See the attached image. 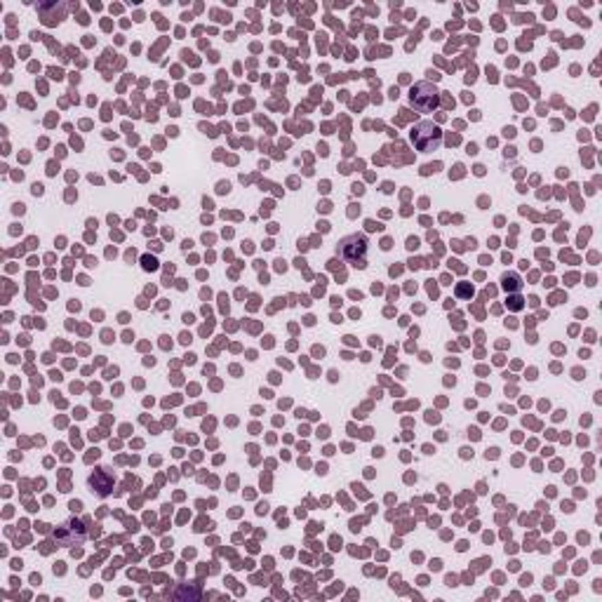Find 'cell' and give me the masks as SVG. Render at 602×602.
<instances>
[{"label":"cell","instance_id":"1","mask_svg":"<svg viewBox=\"0 0 602 602\" xmlns=\"http://www.w3.org/2000/svg\"><path fill=\"white\" fill-rule=\"evenodd\" d=\"M337 252L339 256H342L344 261H348V264L353 266H365L367 261V238L365 236H358V233H353V236H346L342 243L337 245Z\"/></svg>","mask_w":602,"mask_h":602},{"label":"cell","instance_id":"2","mask_svg":"<svg viewBox=\"0 0 602 602\" xmlns=\"http://www.w3.org/2000/svg\"><path fill=\"white\" fill-rule=\"evenodd\" d=\"M412 144H414L416 150H421V153H431V150H438V146L443 144V132H440L433 122L423 120L412 130Z\"/></svg>","mask_w":602,"mask_h":602},{"label":"cell","instance_id":"3","mask_svg":"<svg viewBox=\"0 0 602 602\" xmlns=\"http://www.w3.org/2000/svg\"><path fill=\"white\" fill-rule=\"evenodd\" d=\"M410 104L414 106L421 113H431L433 109H438L440 104V92L433 82H416L410 90Z\"/></svg>","mask_w":602,"mask_h":602},{"label":"cell","instance_id":"4","mask_svg":"<svg viewBox=\"0 0 602 602\" xmlns=\"http://www.w3.org/2000/svg\"><path fill=\"white\" fill-rule=\"evenodd\" d=\"M54 537H57V542L61 546H78V544L85 542L87 529H85V525H82L80 520H76V517H69V520H64L57 527Z\"/></svg>","mask_w":602,"mask_h":602},{"label":"cell","instance_id":"5","mask_svg":"<svg viewBox=\"0 0 602 602\" xmlns=\"http://www.w3.org/2000/svg\"><path fill=\"white\" fill-rule=\"evenodd\" d=\"M90 487H92V492L99 494V497H109L111 489H113V478L106 473V468H97V471L90 476Z\"/></svg>","mask_w":602,"mask_h":602},{"label":"cell","instance_id":"6","mask_svg":"<svg viewBox=\"0 0 602 602\" xmlns=\"http://www.w3.org/2000/svg\"><path fill=\"white\" fill-rule=\"evenodd\" d=\"M520 285H522V282H520V278H517L515 273H506V276H504V287L506 289H520Z\"/></svg>","mask_w":602,"mask_h":602},{"label":"cell","instance_id":"7","mask_svg":"<svg viewBox=\"0 0 602 602\" xmlns=\"http://www.w3.org/2000/svg\"><path fill=\"white\" fill-rule=\"evenodd\" d=\"M456 294H459V297H471V294H473V287H468V285H459V287H456Z\"/></svg>","mask_w":602,"mask_h":602},{"label":"cell","instance_id":"8","mask_svg":"<svg viewBox=\"0 0 602 602\" xmlns=\"http://www.w3.org/2000/svg\"><path fill=\"white\" fill-rule=\"evenodd\" d=\"M511 309H513V311L522 309V299H520V297H513V299H511Z\"/></svg>","mask_w":602,"mask_h":602}]
</instances>
